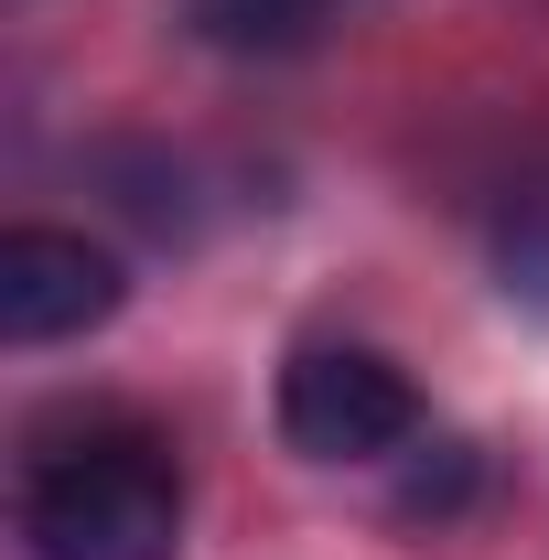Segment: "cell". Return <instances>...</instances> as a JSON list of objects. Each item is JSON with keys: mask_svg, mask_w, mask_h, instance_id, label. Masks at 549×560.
Returning <instances> with one entry per match:
<instances>
[{"mask_svg": "<svg viewBox=\"0 0 549 560\" xmlns=\"http://www.w3.org/2000/svg\"><path fill=\"white\" fill-rule=\"evenodd\" d=\"M280 442L313 464H399L420 453V388L377 346H302L280 366Z\"/></svg>", "mask_w": 549, "mask_h": 560, "instance_id": "cell-2", "label": "cell"}, {"mask_svg": "<svg viewBox=\"0 0 549 560\" xmlns=\"http://www.w3.org/2000/svg\"><path fill=\"white\" fill-rule=\"evenodd\" d=\"M33 560H173L184 550V453L130 410L44 431L22 464Z\"/></svg>", "mask_w": 549, "mask_h": 560, "instance_id": "cell-1", "label": "cell"}, {"mask_svg": "<svg viewBox=\"0 0 549 560\" xmlns=\"http://www.w3.org/2000/svg\"><path fill=\"white\" fill-rule=\"evenodd\" d=\"M215 55H302L335 0H184Z\"/></svg>", "mask_w": 549, "mask_h": 560, "instance_id": "cell-4", "label": "cell"}, {"mask_svg": "<svg viewBox=\"0 0 549 560\" xmlns=\"http://www.w3.org/2000/svg\"><path fill=\"white\" fill-rule=\"evenodd\" d=\"M119 259L75 226H11L0 237V346H66L119 313Z\"/></svg>", "mask_w": 549, "mask_h": 560, "instance_id": "cell-3", "label": "cell"}, {"mask_svg": "<svg viewBox=\"0 0 549 560\" xmlns=\"http://www.w3.org/2000/svg\"><path fill=\"white\" fill-rule=\"evenodd\" d=\"M495 280L549 313V173L506 184V206H495Z\"/></svg>", "mask_w": 549, "mask_h": 560, "instance_id": "cell-5", "label": "cell"}]
</instances>
